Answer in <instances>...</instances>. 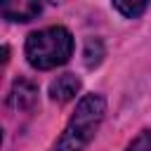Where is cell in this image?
I'll return each instance as SVG.
<instances>
[{"mask_svg":"<svg viewBox=\"0 0 151 151\" xmlns=\"http://www.w3.org/2000/svg\"><path fill=\"white\" fill-rule=\"evenodd\" d=\"M106 113V99L101 94H85L76 104L73 116L68 118L64 132L52 144L50 151H85V146L94 139Z\"/></svg>","mask_w":151,"mask_h":151,"instance_id":"cell-1","label":"cell"},{"mask_svg":"<svg viewBox=\"0 0 151 151\" xmlns=\"http://www.w3.org/2000/svg\"><path fill=\"white\" fill-rule=\"evenodd\" d=\"M26 61L38 71H50L66 64L73 54V35L64 26H47L33 31L24 45Z\"/></svg>","mask_w":151,"mask_h":151,"instance_id":"cell-2","label":"cell"},{"mask_svg":"<svg viewBox=\"0 0 151 151\" xmlns=\"http://www.w3.org/2000/svg\"><path fill=\"white\" fill-rule=\"evenodd\" d=\"M42 2L40 0H0V14L9 21L24 24L40 14Z\"/></svg>","mask_w":151,"mask_h":151,"instance_id":"cell-3","label":"cell"},{"mask_svg":"<svg viewBox=\"0 0 151 151\" xmlns=\"http://www.w3.org/2000/svg\"><path fill=\"white\" fill-rule=\"evenodd\" d=\"M80 87H83V83H80V78L78 76H73V73H61V76H57L52 83H50V99L52 101H57V104H66V101H71V99H76V94L80 92Z\"/></svg>","mask_w":151,"mask_h":151,"instance_id":"cell-4","label":"cell"},{"mask_svg":"<svg viewBox=\"0 0 151 151\" xmlns=\"http://www.w3.org/2000/svg\"><path fill=\"white\" fill-rule=\"evenodd\" d=\"M38 104V87L31 80H17L9 90V106L17 111H31Z\"/></svg>","mask_w":151,"mask_h":151,"instance_id":"cell-5","label":"cell"},{"mask_svg":"<svg viewBox=\"0 0 151 151\" xmlns=\"http://www.w3.org/2000/svg\"><path fill=\"white\" fill-rule=\"evenodd\" d=\"M104 54H106V50H104V42H101L99 38H87V40H85V47H83V61H85L87 68L99 66L101 59H104Z\"/></svg>","mask_w":151,"mask_h":151,"instance_id":"cell-6","label":"cell"},{"mask_svg":"<svg viewBox=\"0 0 151 151\" xmlns=\"http://www.w3.org/2000/svg\"><path fill=\"white\" fill-rule=\"evenodd\" d=\"M111 2H113V7H116L123 17L137 19V17H142V14L146 12V7H149L151 0H111Z\"/></svg>","mask_w":151,"mask_h":151,"instance_id":"cell-7","label":"cell"},{"mask_svg":"<svg viewBox=\"0 0 151 151\" xmlns=\"http://www.w3.org/2000/svg\"><path fill=\"white\" fill-rule=\"evenodd\" d=\"M125 151H151V130H142L130 144Z\"/></svg>","mask_w":151,"mask_h":151,"instance_id":"cell-8","label":"cell"},{"mask_svg":"<svg viewBox=\"0 0 151 151\" xmlns=\"http://www.w3.org/2000/svg\"><path fill=\"white\" fill-rule=\"evenodd\" d=\"M7 59H9V47H7V45H2V42H0V64H5V61H7Z\"/></svg>","mask_w":151,"mask_h":151,"instance_id":"cell-9","label":"cell"},{"mask_svg":"<svg viewBox=\"0 0 151 151\" xmlns=\"http://www.w3.org/2000/svg\"><path fill=\"white\" fill-rule=\"evenodd\" d=\"M0 144H2V130H0Z\"/></svg>","mask_w":151,"mask_h":151,"instance_id":"cell-10","label":"cell"},{"mask_svg":"<svg viewBox=\"0 0 151 151\" xmlns=\"http://www.w3.org/2000/svg\"><path fill=\"white\" fill-rule=\"evenodd\" d=\"M52 2H61V0H52Z\"/></svg>","mask_w":151,"mask_h":151,"instance_id":"cell-11","label":"cell"}]
</instances>
